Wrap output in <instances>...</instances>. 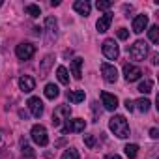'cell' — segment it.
I'll return each instance as SVG.
<instances>
[{
	"label": "cell",
	"instance_id": "cell-1",
	"mask_svg": "<svg viewBox=\"0 0 159 159\" xmlns=\"http://www.w3.org/2000/svg\"><path fill=\"white\" fill-rule=\"evenodd\" d=\"M109 127L118 139H127L129 137V124H127L125 116H122V114H114L109 122Z\"/></svg>",
	"mask_w": 159,
	"mask_h": 159
},
{
	"label": "cell",
	"instance_id": "cell-2",
	"mask_svg": "<svg viewBox=\"0 0 159 159\" xmlns=\"http://www.w3.org/2000/svg\"><path fill=\"white\" fill-rule=\"evenodd\" d=\"M129 56L133 58V60H144L146 58V54H148V45H146V41H135L129 49Z\"/></svg>",
	"mask_w": 159,
	"mask_h": 159
},
{
	"label": "cell",
	"instance_id": "cell-3",
	"mask_svg": "<svg viewBox=\"0 0 159 159\" xmlns=\"http://www.w3.org/2000/svg\"><path fill=\"white\" fill-rule=\"evenodd\" d=\"M69 114H71L69 105H58V107L54 109V114H52V125L58 127L64 120H69Z\"/></svg>",
	"mask_w": 159,
	"mask_h": 159
},
{
	"label": "cell",
	"instance_id": "cell-4",
	"mask_svg": "<svg viewBox=\"0 0 159 159\" xmlns=\"http://www.w3.org/2000/svg\"><path fill=\"white\" fill-rule=\"evenodd\" d=\"M30 135H32V140H34L38 146H47V144H49L47 129H45L43 125H34L32 131H30Z\"/></svg>",
	"mask_w": 159,
	"mask_h": 159
},
{
	"label": "cell",
	"instance_id": "cell-5",
	"mask_svg": "<svg viewBox=\"0 0 159 159\" xmlns=\"http://www.w3.org/2000/svg\"><path fill=\"white\" fill-rule=\"evenodd\" d=\"M103 54L109 58V60H116L120 56V47L114 39H105L103 41Z\"/></svg>",
	"mask_w": 159,
	"mask_h": 159
},
{
	"label": "cell",
	"instance_id": "cell-6",
	"mask_svg": "<svg viewBox=\"0 0 159 159\" xmlns=\"http://www.w3.org/2000/svg\"><path fill=\"white\" fill-rule=\"evenodd\" d=\"M34 52H36V47L32 43H19L15 47V54L19 60H30L34 56Z\"/></svg>",
	"mask_w": 159,
	"mask_h": 159
},
{
	"label": "cell",
	"instance_id": "cell-7",
	"mask_svg": "<svg viewBox=\"0 0 159 159\" xmlns=\"http://www.w3.org/2000/svg\"><path fill=\"white\" fill-rule=\"evenodd\" d=\"M84 127H86V122L83 118H73V120H66V125H64L62 133H67V131L81 133V131H84Z\"/></svg>",
	"mask_w": 159,
	"mask_h": 159
},
{
	"label": "cell",
	"instance_id": "cell-8",
	"mask_svg": "<svg viewBox=\"0 0 159 159\" xmlns=\"http://www.w3.org/2000/svg\"><path fill=\"white\" fill-rule=\"evenodd\" d=\"M101 73H103V79H105L107 83H116V81H118V69H116L112 64L103 62V64H101Z\"/></svg>",
	"mask_w": 159,
	"mask_h": 159
},
{
	"label": "cell",
	"instance_id": "cell-9",
	"mask_svg": "<svg viewBox=\"0 0 159 159\" xmlns=\"http://www.w3.org/2000/svg\"><path fill=\"white\" fill-rule=\"evenodd\" d=\"M140 75H142L140 67H137V66H133V64H125V66H124V77H125V81H127V83H135V81H139Z\"/></svg>",
	"mask_w": 159,
	"mask_h": 159
},
{
	"label": "cell",
	"instance_id": "cell-10",
	"mask_svg": "<svg viewBox=\"0 0 159 159\" xmlns=\"http://www.w3.org/2000/svg\"><path fill=\"white\" fill-rule=\"evenodd\" d=\"M101 103L107 111H116L118 107V98L114 94H109V92H101Z\"/></svg>",
	"mask_w": 159,
	"mask_h": 159
},
{
	"label": "cell",
	"instance_id": "cell-11",
	"mask_svg": "<svg viewBox=\"0 0 159 159\" xmlns=\"http://www.w3.org/2000/svg\"><path fill=\"white\" fill-rule=\"evenodd\" d=\"M111 23H112V13H111V11H107V13H105V15H101V17L98 19V23H96L98 32H99V34L107 32V30H109V26H111Z\"/></svg>",
	"mask_w": 159,
	"mask_h": 159
},
{
	"label": "cell",
	"instance_id": "cell-12",
	"mask_svg": "<svg viewBox=\"0 0 159 159\" xmlns=\"http://www.w3.org/2000/svg\"><path fill=\"white\" fill-rule=\"evenodd\" d=\"M45 28H47V34H49L47 41L56 39V34H58V23H56L54 17H47V19H45Z\"/></svg>",
	"mask_w": 159,
	"mask_h": 159
},
{
	"label": "cell",
	"instance_id": "cell-13",
	"mask_svg": "<svg viewBox=\"0 0 159 159\" xmlns=\"http://www.w3.org/2000/svg\"><path fill=\"white\" fill-rule=\"evenodd\" d=\"M28 109H30L32 116L39 118V116L43 114V103H41V99H39V98H30V99H28Z\"/></svg>",
	"mask_w": 159,
	"mask_h": 159
},
{
	"label": "cell",
	"instance_id": "cell-14",
	"mask_svg": "<svg viewBox=\"0 0 159 159\" xmlns=\"http://www.w3.org/2000/svg\"><path fill=\"white\" fill-rule=\"evenodd\" d=\"M19 88L25 92V94H30L34 88H36V81L32 77H28V75H23L21 79H19Z\"/></svg>",
	"mask_w": 159,
	"mask_h": 159
},
{
	"label": "cell",
	"instance_id": "cell-15",
	"mask_svg": "<svg viewBox=\"0 0 159 159\" xmlns=\"http://www.w3.org/2000/svg\"><path fill=\"white\" fill-rule=\"evenodd\" d=\"M148 26V15H137L133 19V32L135 34H142Z\"/></svg>",
	"mask_w": 159,
	"mask_h": 159
},
{
	"label": "cell",
	"instance_id": "cell-16",
	"mask_svg": "<svg viewBox=\"0 0 159 159\" xmlns=\"http://www.w3.org/2000/svg\"><path fill=\"white\" fill-rule=\"evenodd\" d=\"M83 64H84V60L83 58H75L73 62H71V75L77 79V81H81V77H83Z\"/></svg>",
	"mask_w": 159,
	"mask_h": 159
},
{
	"label": "cell",
	"instance_id": "cell-17",
	"mask_svg": "<svg viewBox=\"0 0 159 159\" xmlns=\"http://www.w3.org/2000/svg\"><path fill=\"white\" fill-rule=\"evenodd\" d=\"M73 10L77 11V13H81V15H90V10H92V6H90V2L88 0H77V2L73 4Z\"/></svg>",
	"mask_w": 159,
	"mask_h": 159
},
{
	"label": "cell",
	"instance_id": "cell-18",
	"mask_svg": "<svg viewBox=\"0 0 159 159\" xmlns=\"http://www.w3.org/2000/svg\"><path fill=\"white\" fill-rule=\"evenodd\" d=\"M84 90H69L67 92V99L71 101V103H81V101H84Z\"/></svg>",
	"mask_w": 159,
	"mask_h": 159
},
{
	"label": "cell",
	"instance_id": "cell-19",
	"mask_svg": "<svg viewBox=\"0 0 159 159\" xmlns=\"http://www.w3.org/2000/svg\"><path fill=\"white\" fill-rule=\"evenodd\" d=\"M52 60H54V56L52 54H47L45 58H43V62H41V66H39V77H47V71H49V67H51V64H52Z\"/></svg>",
	"mask_w": 159,
	"mask_h": 159
},
{
	"label": "cell",
	"instance_id": "cell-20",
	"mask_svg": "<svg viewBox=\"0 0 159 159\" xmlns=\"http://www.w3.org/2000/svg\"><path fill=\"white\" fill-rule=\"evenodd\" d=\"M58 96H60V88H58L56 84L49 83V84L45 86V98H47V99H54V98H58Z\"/></svg>",
	"mask_w": 159,
	"mask_h": 159
},
{
	"label": "cell",
	"instance_id": "cell-21",
	"mask_svg": "<svg viewBox=\"0 0 159 159\" xmlns=\"http://www.w3.org/2000/svg\"><path fill=\"white\" fill-rule=\"evenodd\" d=\"M21 152H23V157L34 159V150L30 148V144H28V140H26V139H21Z\"/></svg>",
	"mask_w": 159,
	"mask_h": 159
},
{
	"label": "cell",
	"instance_id": "cell-22",
	"mask_svg": "<svg viewBox=\"0 0 159 159\" xmlns=\"http://www.w3.org/2000/svg\"><path fill=\"white\" fill-rule=\"evenodd\" d=\"M56 77H58V81H60L62 84H67V83H69V75H67V69H66L64 66H58Z\"/></svg>",
	"mask_w": 159,
	"mask_h": 159
},
{
	"label": "cell",
	"instance_id": "cell-23",
	"mask_svg": "<svg viewBox=\"0 0 159 159\" xmlns=\"http://www.w3.org/2000/svg\"><path fill=\"white\" fill-rule=\"evenodd\" d=\"M150 105H152V103H150V99H146V98H140L139 101H135V107H137L140 112H148V111H150Z\"/></svg>",
	"mask_w": 159,
	"mask_h": 159
},
{
	"label": "cell",
	"instance_id": "cell-24",
	"mask_svg": "<svg viewBox=\"0 0 159 159\" xmlns=\"http://www.w3.org/2000/svg\"><path fill=\"white\" fill-rule=\"evenodd\" d=\"M152 88H153V83L150 81V79H146V81H142V83L139 84V88H137V90H139L140 94H150V92H152Z\"/></svg>",
	"mask_w": 159,
	"mask_h": 159
},
{
	"label": "cell",
	"instance_id": "cell-25",
	"mask_svg": "<svg viewBox=\"0 0 159 159\" xmlns=\"http://www.w3.org/2000/svg\"><path fill=\"white\" fill-rule=\"evenodd\" d=\"M25 11H26V15H30V17H39V15H41V10H39V6H36V4L25 6Z\"/></svg>",
	"mask_w": 159,
	"mask_h": 159
},
{
	"label": "cell",
	"instance_id": "cell-26",
	"mask_svg": "<svg viewBox=\"0 0 159 159\" xmlns=\"http://www.w3.org/2000/svg\"><path fill=\"white\" fill-rule=\"evenodd\" d=\"M124 150H125V155H127L129 159H135V157L139 155V146H137V144H127Z\"/></svg>",
	"mask_w": 159,
	"mask_h": 159
},
{
	"label": "cell",
	"instance_id": "cell-27",
	"mask_svg": "<svg viewBox=\"0 0 159 159\" xmlns=\"http://www.w3.org/2000/svg\"><path fill=\"white\" fill-rule=\"evenodd\" d=\"M148 36H150V41L152 43H159V26H152L150 30H148Z\"/></svg>",
	"mask_w": 159,
	"mask_h": 159
},
{
	"label": "cell",
	"instance_id": "cell-28",
	"mask_svg": "<svg viewBox=\"0 0 159 159\" xmlns=\"http://www.w3.org/2000/svg\"><path fill=\"white\" fill-rule=\"evenodd\" d=\"M62 159H79V152L75 148H69L62 153Z\"/></svg>",
	"mask_w": 159,
	"mask_h": 159
},
{
	"label": "cell",
	"instance_id": "cell-29",
	"mask_svg": "<svg viewBox=\"0 0 159 159\" xmlns=\"http://www.w3.org/2000/svg\"><path fill=\"white\" fill-rule=\"evenodd\" d=\"M111 2H107V0H98V2H96V8L98 10H101V11H109L111 10Z\"/></svg>",
	"mask_w": 159,
	"mask_h": 159
},
{
	"label": "cell",
	"instance_id": "cell-30",
	"mask_svg": "<svg viewBox=\"0 0 159 159\" xmlns=\"http://www.w3.org/2000/svg\"><path fill=\"white\" fill-rule=\"evenodd\" d=\"M84 144H86L88 148H94V146H96V137H94V135H84Z\"/></svg>",
	"mask_w": 159,
	"mask_h": 159
},
{
	"label": "cell",
	"instance_id": "cell-31",
	"mask_svg": "<svg viewBox=\"0 0 159 159\" xmlns=\"http://www.w3.org/2000/svg\"><path fill=\"white\" fill-rule=\"evenodd\" d=\"M127 36H129V32H127L125 28H120V30H118V38H120V39H127Z\"/></svg>",
	"mask_w": 159,
	"mask_h": 159
},
{
	"label": "cell",
	"instance_id": "cell-32",
	"mask_svg": "<svg viewBox=\"0 0 159 159\" xmlns=\"http://www.w3.org/2000/svg\"><path fill=\"white\" fill-rule=\"evenodd\" d=\"M124 105H125V109H127V111H133V109H135V103H133L131 99H125V103H124Z\"/></svg>",
	"mask_w": 159,
	"mask_h": 159
},
{
	"label": "cell",
	"instance_id": "cell-33",
	"mask_svg": "<svg viewBox=\"0 0 159 159\" xmlns=\"http://www.w3.org/2000/svg\"><path fill=\"white\" fill-rule=\"evenodd\" d=\"M150 137H152V139H157V137H159V129H157V127H152V129H150Z\"/></svg>",
	"mask_w": 159,
	"mask_h": 159
},
{
	"label": "cell",
	"instance_id": "cell-34",
	"mask_svg": "<svg viewBox=\"0 0 159 159\" xmlns=\"http://www.w3.org/2000/svg\"><path fill=\"white\" fill-rule=\"evenodd\" d=\"M105 159H120V155L118 153H109V155H105Z\"/></svg>",
	"mask_w": 159,
	"mask_h": 159
},
{
	"label": "cell",
	"instance_id": "cell-35",
	"mask_svg": "<svg viewBox=\"0 0 159 159\" xmlns=\"http://www.w3.org/2000/svg\"><path fill=\"white\" fill-rule=\"evenodd\" d=\"M157 62H159V56H157V54H153V60H152V64H157Z\"/></svg>",
	"mask_w": 159,
	"mask_h": 159
},
{
	"label": "cell",
	"instance_id": "cell-36",
	"mask_svg": "<svg viewBox=\"0 0 159 159\" xmlns=\"http://www.w3.org/2000/svg\"><path fill=\"white\" fill-rule=\"evenodd\" d=\"M0 6H2V0H0Z\"/></svg>",
	"mask_w": 159,
	"mask_h": 159
}]
</instances>
